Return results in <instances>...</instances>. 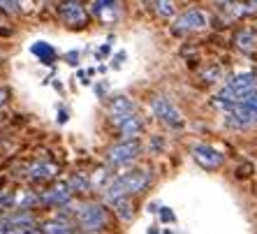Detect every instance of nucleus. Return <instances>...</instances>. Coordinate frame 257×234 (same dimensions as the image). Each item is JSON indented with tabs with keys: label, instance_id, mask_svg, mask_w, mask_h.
<instances>
[{
	"label": "nucleus",
	"instance_id": "9b49d317",
	"mask_svg": "<svg viewBox=\"0 0 257 234\" xmlns=\"http://www.w3.org/2000/svg\"><path fill=\"white\" fill-rule=\"evenodd\" d=\"M56 165H51V162H33L28 167V179L33 181H49L56 176Z\"/></svg>",
	"mask_w": 257,
	"mask_h": 234
},
{
	"label": "nucleus",
	"instance_id": "6e6552de",
	"mask_svg": "<svg viewBox=\"0 0 257 234\" xmlns=\"http://www.w3.org/2000/svg\"><path fill=\"white\" fill-rule=\"evenodd\" d=\"M60 17H63V21L67 26H74V28H81L88 21V14H86V10L79 5L77 0H65L60 5Z\"/></svg>",
	"mask_w": 257,
	"mask_h": 234
},
{
	"label": "nucleus",
	"instance_id": "dca6fc26",
	"mask_svg": "<svg viewBox=\"0 0 257 234\" xmlns=\"http://www.w3.org/2000/svg\"><path fill=\"white\" fill-rule=\"evenodd\" d=\"M30 51H33L35 56H40L42 60H54V56H56L54 47H49L47 42H35L33 47H30Z\"/></svg>",
	"mask_w": 257,
	"mask_h": 234
},
{
	"label": "nucleus",
	"instance_id": "4be33fe9",
	"mask_svg": "<svg viewBox=\"0 0 257 234\" xmlns=\"http://www.w3.org/2000/svg\"><path fill=\"white\" fill-rule=\"evenodd\" d=\"M81 234H84V232H81Z\"/></svg>",
	"mask_w": 257,
	"mask_h": 234
},
{
	"label": "nucleus",
	"instance_id": "9d476101",
	"mask_svg": "<svg viewBox=\"0 0 257 234\" xmlns=\"http://www.w3.org/2000/svg\"><path fill=\"white\" fill-rule=\"evenodd\" d=\"M70 197H72V186H70V183H58V186L49 188V190L44 192L40 199H42V202H47V204L63 206V204H67V202H70Z\"/></svg>",
	"mask_w": 257,
	"mask_h": 234
},
{
	"label": "nucleus",
	"instance_id": "4468645a",
	"mask_svg": "<svg viewBox=\"0 0 257 234\" xmlns=\"http://www.w3.org/2000/svg\"><path fill=\"white\" fill-rule=\"evenodd\" d=\"M40 232L42 234H74V229H72V225L67 220H63V218H54V220L44 222Z\"/></svg>",
	"mask_w": 257,
	"mask_h": 234
},
{
	"label": "nucleus",
	"instance_id": "f8f14e48",
	"mask_svg": "<svg viewBox=\"0 0 257 234\" xmlns=\"http://www.w3.org/2000/svg\"><path fill=\"white\" fill-rule=\"evenodd\" d=\"M132 111H135V102H132L130 97H125V95H118V97H114V100L109 102V114H111V119L132 114Z\"/></svg>",
	"mask_w": 257,
	"mask_h": 234
},
{
	"label": "nucleus",
	"instance_id": "ddd939ff",
	"mask_svg": "<svg viewBox=\"0 0 257 234\" xmlns=\"http://www.w3.org/2000/svg\"><path fill=\"white\" fill-rule=\"evenodd\" d=\"M234 44H236L241 51H252V49L257 47V37L252 30L241 28V30H236V35H234Z\"/></svg>",
	"mask_w": 257,
	"mask_h": 234
},
{
	"label": "nucleus",
	"instance_id": "412c9836",
	"mask_svg": "<svg viewBox=\"0 0 257 234\" xmlns=\"http://www.w3.org/2000/svg\"><path fill=\"white\" fill-rule=\"evenodd\" d=\"M5 100H7V93L0 88V104H5Z\"/></svg>",
	"mask_w": 257,
	"mask_h": 234
},
{
	"label": "nucleus",
	"instance_id": "f3484780",
	"mask_svg": "<svg viewBox=\"0 0 257 234\" xmlns=\"http://www.w3.org/2000/svg\"><path fill=\"white\" fill-rule=\"evenodd\" d=\"M153 5H156V12L160 14V17H165V19H169V17L176 14V5H174V0H156Z\"/></svg>",
	"mask_w": 257,
	"mask_h": 234
},
{
	"label": "nucleus",
	"instance_id": "f257e3e1",
	"mask_svg": "<svg viewBox=\"0 0 257 234\" xmlns=\"http://www.w3.org/2000/svg\"><path fill=\"white\" fill-rule=\"evenodd\" d=\"M149 183H151L149 169H132V172H125V174H118L104 188V202L114 204L120 197H132V195L142 192Z\"/></svg>",
	"mask_w": 257,
	"mask_h": 234
},
{
	"label": "nucleus",
	"instance_id": "2eb2a0df",
	"mask_svg": "<svg viewBox=\"0 0 257 234\" xmlns=\"http://www.w3.org/2000/svg\"><path fill=\"white\" fill-rule=\"evenodd\" d=\"M111 206H114L116 216H118L123 222H130L132 218H135V206H132L130 197H120V199H116V202H114Z\"/></svg>",
	"mask_w": 257,
	"mask_h": 234
},
{
	"label": "nucleus",
	"instance_id": "f03ea898",
	"mask_svg": "<svg viewBox=\"0 0 257 234\" xmlns=\"http://www.w3.org/2000/svg\"><path fill=\"white\" fill-rule=\"evenodd\" d=\"M252 90H257V74L255 72H241L222 86V90L218 93V97H215V104H218L222 111H227L234 102H239V100H243L245 95H250Z\"/></svg>",
	"mask_w": 257,
	"mask_h": 234
},
{
	"label": "nucleus",
	"instance_id": "39448f33",
	"mask_svg": "<svg viewBox=\"0 0 257 234\" xmlns=\"http://www.w3.org/2000/svg\"><path fill=\"white\" fill-rule=\"evenodd\" d=\"M151 111L158 121H162L165 126L169 128H183V114H181L176 104L165 95H156L151 100Z\"/></svg>",
	"mask_w": 257,
	"mask_h": 234
},
{
	"label": "nucleus",
	"instance_id": "423d86ee",
	"mask_svg": "<svg viewBox=\"0 0 257 234\" xmlns=\"http://www.w3.org/2000/svg\"><path fill=\"white\" fill-rule=\"evenodd\" d=\"M206 24H209L206 14H204L202 10H197V7H192V10H186V12H181L179 17H176L174 30H176V33H190V30L206 28Z\"/></svg>",
	"mask_w": 257,
	"mask_h": 234
},
{
	"label": "nucleus",
	"instance_id": "1a4fd4ad",
	"mask_svg": "<svg viewBox=\"0 0 257 234\" xmlns=\"http://www.w3.org/2000/svg\"><path fill=\"white\" fill-rule=\"evenodd\" d=\"M114 126L118 128L120 137L123 139H137V135L142 132V121L137 119V114H125V116H116Z\"/></svg>",
	"mask_w": 257,
	"mask_h": 234
},
{
	"label": "nucleus",
	"instance_id": "7ed1b4c3",
	"mask_svg": "<svg viewBox=\"0 0 257 234\" xmlns=\"http://www.w3.org/2000/svg\"><path fill=\"white\" fill-rule=\"evenodd\" d=\"M74 220L79 225V232L84 234H100L107 225V211L97 202H86L79 204L74 211Z\"/></svg>",
	"mask_w": 257,
	"mask_h": 234
},
{
	"label": "nucleus",
	"instance_id": "a211bd4d",
	"mask_svg": "<svg viewBox=\"0 0 257 234\" xmlns=\"http://www.w3.org/2000/svg\"><path fill=\"white\" fill-rule=\"evenodd\" d=\"M239 102H241V104H245V107L252 109V111L257 114V90H252L250 95H245L243 100H239Z\"/></svg>",
	"mask_w": 257,
	"mask_h": 234
},
{
	"label": "nucleus",
	"instance_id": "0eeeda50",
	"mask_svg": "<svg viewBox=\"0 0 257 234\" xmlns=\"http://www.w3.org/2000/svg\"><path fill=\"white\" fill-rule=\"evenodd\" d=\"M192 158H195L204 169H218L222 162H225V156L209 144H195L192 146Z\"/></svg>",
	"mask_w": 257,
	"mask_h": 234
},
{
	"label": "nucleus",
	"instance_id": "20e7f679",
	"mask_svg": "<svg viewBox=\"0 0 257 234\" xmlns=\"http://www.w3.org/2000/svg\"><path fill=\"white\" fill-rule=\"evenodd\" d=\"M142 153V144L139 139H120L116 144L109 146L107 151V160L114 167H127L130 162L137 160V156Z\"/></svg>",
	"mask_w": 257,
	"mask_h": 234
},
{
	"label": "nucleus",
	"instance_id": "6ab92c4d",
	"mask_svg": "<svg viewBox=\"0 0 257 234\" xmlns=\"http://www.w3.org/2000/svg\"><path fill=\"white\" fill-rule=\"evenodd\" d=\"M160 218H162V222H174V220H176L174 211L167 209V206H162V209H160Z\"/></svg>",
	"mask_w": 257,
	"mask_h": 234
},
{
	"label": "nucleus",
	"instance_id": "aec40b11",
	"mask_svg": "<svg viewBox=\"0 0 257 234\" xmlns=\"http://www.w3.org/2000/svg\"><path fill=\"white\" fill-rule=\"evenodd\" d=\"M77 51H70V54H67V60H70V63H72V65H77Z\"/></svg>",
	"mask_w": 257,
	"mask_h": 234
}]
</instances>
